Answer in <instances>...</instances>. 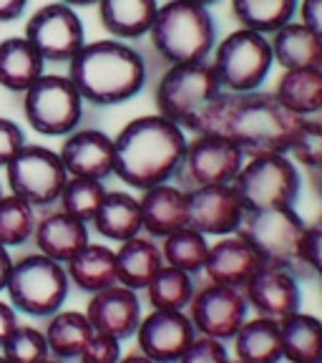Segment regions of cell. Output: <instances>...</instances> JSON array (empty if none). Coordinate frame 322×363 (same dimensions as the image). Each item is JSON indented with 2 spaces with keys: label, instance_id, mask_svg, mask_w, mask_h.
Segmentation results:
<instances>
[{
  "label": "cell",
  "instance_id": "obj_40",
  "mask_svg": "<svg viewBox=\"0 0 322 363\" xmlns=\"http://www.w3.org/2000/svg\"><path fill=\"white\" fill-rule=\"evenodd\" d=\"M229 351L222 340L209 338V335H197L189 343V348L181 353L176 363H229Z\"/></svg>",
  "mask_w": 322,
  "mask_h": 363
},
{
  "label": "cell",
  "instance_id": "obj_34",
  "mask_svg": "<svg viewBox=\"0 0 322 363\" xmlns=\"http://www.w3.org/2000/svg\"><path fill=\"white\" fill-rule=\"evenodd\" d=\"M144 293L151 311H187L189 303L194 301L197 285H194V275L164 262V267L154 275Z\"/></svg>",
  "mask_w": 322,
  "mask_h": 363
},
{
  "label": "cell",
  "instance_id": "obj_23",
  "mask_svg": "<svg viewBox=\"0 0 322 363\" xmlns=\"http://www.w3.org/2000/svg\"><path fill=\"white\" fill-rule=\"evenodd\" d=\"M159 0H98L96 11L103 30L116 40L149 35L159 11Z\"/></svg>",
  "mask_w": 322,
  "mask_h": 363
},
{
  "label": "cell",
  "instance_id": "obj_55",
  "mask_svg": "<svg viewBox=\"0 0 322 363\" xmlns=\"http://www.w3.org/2000/svg\"><path fill=\"white\" fill-rule=\"evenodd\" d=\"M3 194H6V192H3V184H0V197H3Z\"/></svg>",
  "mask_w": 322,
  "mask_h": 363
},
{
  "label": "cell",
  "instance_id": "obj_14",
  "mask_svg": "<svg viewBox=\"0 0 322 363\" xmlns=\"http://www.w3.org/2000/svg\"><path fill=\"white\" fill-rule=\"evenodd\" d=\"M187 311L197 335H209V338L226 343L237 335V330L247 320L249 306L242 290L207 283L194 293V301L189 303Z\"/></svg>",
  "mask_w": 322,
  "mask_h": 363
},
{
  "label": "cell",
  "instance_id": "obj_49",
  "mask_svg": "<svg viewBox=\"0 0 322 363\" xmlns=\"http://www.w3.org/2000/svg\"><path fill=\"white\" fill-rule=\"evenodd\" d=\"M310 182H312V189H315V194L322 199V167L315 172H310Z\"/></svg>",
  "mask_w": 322,
  "mask_h": 363
},
{
  "label": "cell",
  "instance_id": "obj_53",
  "mask_svg": "<svg viewBox=\"0 0 322 363\" xmlns=\"http://www.w3.org/2000/svg\"><path fill=\"white\" fill-rule=\"evenodd\" d=\"M0 363H11V361H8V358L3 356V353H0Z\"/></svg>",
  "mask_w": 322,
  "mask_h": 363
},
{
  "label": "cell",
  "instance_id": "obj_3",
  "mask_svg": "<svg viewBox=\"0 0 322 363\" xmlns=\"http://www.w3.org/2000/svg\"><path fill=\"white\" fill-rule=\"evenodd\" d=\"M68 79L91 106H119L146 86V61L129 40L103 38L86 45L68 61Z\"/></svg>",
  "mask_w": 322,
  "mask_h": 363
},
{
  "label": "cell",
  "instance_id": "obj_25",
  "mask_svg": "<svg viewBox=\"0 0 322 363\" xmlns=\"http://www.w3.org/2000/svg\"><path fill=\"white\" fill-rule=\"evenodd\" d=\"M267 38L272 45V58L282 71L322 66V38L297 18L284 23L282 28H277Z\"/></svg>",
  "mask_w": 322,
  "mask_h": 363
},
{
  "label": "cell",
  "instance_id": "obj_38",
  "mask_svg": "<svg viewBox=\"0 0 322 363\" xmlns=\"http://www.w3.org/2000/svg\"><path fill=\"white\" fill-rule=\"evenodd\" d=\"M287 157L294 164L307 172H315L322 167V121L302 119L292 142H289Z\"/></svg>",
  "mask_w": 322,
  "mask_h": 363
},
{
  "label": "cell",
  "instance_id": "obj_39",
  "mask_svg": "<svg viewBox=\"0 0 322 363\" xmlns=\"http://www.w3.org/2000/svg\"><path fill=\"white\" fill-rule=\"evenodd\" d=\"M3 356L11 363H43L45 358H51V351H48L43 330L18 323L3 343Z\"/></svg>",
  "mask_w": 322,
  "mask_h": 363
},
{
  "label": "cell",
  "instance_id": "obj_44",
  "mask_svg": "<svg viewBox=\"0 0 322 363\" xmlns=\"http://www.w3.org/2000/svg\"><path fill=\"white\" fill-rule=\"evenodd\" d=\"M297 21H302L312 33L322 38V0H300L297 3Z\"/></svg>",
  "mask_w": 322,
  "mask_h": 363
},
{
  "label": "cell",
  "instance_id": "obj_18",
  "mask_svg": "<svg viewBox=\"0 0 322 363\" xmlns=\"http://www.w3.org/2000/svg\"><path fill=\"white\" fill-rule=\"evenodd\" d=\"M262 267H265V260L252 247V242L234 233L226 238H217V242L209 245V255H207L202 272L209 283L242 290Z\"/></svg>",
  "mask_w": 322,
  "mask_h": 363
},
{
  "label": "cell",
  "instance_id": "obj_43",
  "mask_svg": "<svg viewBox=\"0 0 322 363\" xmlns=\"http://www.w3.org/2000/svg\"><path fill=\"white\" fill-rule=\"evenodd\" d=\"M307 267L312 278L322 280V215L307 225Z\"/></svg>",
  "mask_w": 322,
  "mask_h": 363
},
{
  "label": "cell",
  "instance_id": "obj_17",
  "mask_svg": "<svg viewBox=\"0 0 322 363\" xmlns=\"http://www.w3.org/2000/svg\"><path fill=\"white\" fill-rule=\"evenodd\" d=\"M58 157L68 177L106 182L108 177H113V164H116L113 136L101 129H76L63 136Z\"/></svg>",
  "mask_w": 322,
  "mask_h": 363
},
{
  "label": "cell",
  "instance_id": "obj_48",
  "mask_svg": "<svg viewBox=\"0 0 322 363\" xmlns=\"http://www.w3.org/2000/svg\"><path fill=\"white\" fill-rule=\"evenodd\" d=\"M119 363H156V361H151V358L139 351V353H129V356H121Z\"/></svg>",
  "mask_w": 322,
  "mask_h": 363
},
{
  "label": "cell",
  "instance_id": "obj_9",
  "mask_svg": "<svg viewBox=\"0 0 322 363\" xmlns=\"http://www.w3.org/2000/svg\"><path fill=\"white\" fill-rule=\"evenodd\" d=\"M209 63L219 79L222 91H257L270 76L272 58L270 38L249 28H237L217 40Z\"/></svg>",
  "mask_w": 322,
  "mask_h": 363
},
{
  "label": "cell",
  "instance_id": "obj_22",
  "mask_svg": "<svg viewBox=\"0 0 322 363\" xmlns=\"http://www.w3.org/2000/svg\"><path fill=\"white\" fill-rule=\"evenodd\" d=\"M33 242L40 255L66 265L71 257H76L91 242L88 225L58 207V210L38 217L33 230Z\"/></svg>",
  "mask_w": 322,
  "mask_h": 363
},
{
  "label": "cell",
  "instance_id": "obj_41",
  "mask_svg": "<svg viewBox=\"0 0 322 363\" xmlns=\"http://www.w3.org/2000/svg\"><path fill=\"white\" fill-rule=\"evenodd\" d=\"M119 358H121V340L103 333H93V338L81 351L79 363H119Z\"/></svg>",
  "mask_w": 322,
  "mask_h": 363
},
{
  "label": "cell",
  "instance_id": "obj_6",
  "mask_svg": "<svg viewBox=\"0 0 322 363\" xmlns=\"http://www.w3.org/2000/svg\"><path fill=\"white\" fill-rule=\"evenodd\" d=\"M219 94V79L209 61L171 63L159 76L154 101H156V113L174 121L187 134H194L202 116Z\"/></svg>",
  "mask_w": 322,
  "mask_h": 363
},
{
  "label": "cell",
  "instance_id": "obj_57",
  "mask_svg": "<svg viewBox=\"0 0 322 363\" xmlns=\"http://www.w3.org/2000/svg\"><path fill=\"white\" fill-rule=\"evenodd\" d=\"M320 121H322V113H320Z\"/></svg>",
  "mask_w": 322,
  "mask_h": 363
},
{
  "label": "cell",
  "instance_id": "obj_19",
  "mask_svg": "<svg viewBox=\"0 0 322 363\" xmlns=\"http://www.w3.org/2000/svg\"><path fill=\"white\" fill-rule=\"evenodd\" d=\"M84 313L96 333L111 335L116 340L134 338L136 328H139L144 318L139 293L131 288H124L119 283L91 295Z\"/></svg>",
  "mask_w": 322,
  "mask_h": 363
},
{
  "label": "cell",
  "instance_id": "obj_20",
  "mask_svg": "<svg viewBox=\"0 0 322 363\" xmlns=\"http://www.w3.org/2000/svg\"><path fill=\"white\" fill-rule=\"evenodd\" d=\"M244 301L257 315L272 318V320H282L300 311L302 293L300 280L292 272L280 270V267L265 265L255 278L242 288Z\"/></svg>",
  "mask_w": 322,
  "mask_h": 363
},
{
  "label": "cell",
  "instance_id": "obj_37",
  "mask_svg": "<svg viewBox=\"0 0 322 363\" xmlns=\"http://www.w3.org/2000/svg\"><path fill=\"white\" fill-rule=\"evenodd\" d=\"M35 222H38L35 207L23 202L16 194H3L0 197V245L6 250L30 242Z\"/></svg>",
  "mask_w": 322,
  "mask_h": 363
},
{
  "label": "cell",
  "instance_id": "obj_30",
  "mask_svg": "<svg viewBox=\"0 0 322 363\" xmlns=\"http://www.w3.org/2000/svg\"><path fill=\"white\" fill-rule=\"evenodd\" d=\"M234 358L242 363H280L282 361V335L280 320L247 318L234 335Z\"/></svg>",
  "mask_w": 322,
  "mask_h": 363
},
{
  "label": "cell",
  "instance_id": "obj_4",
  "mask_svg": "<svg viewBox=\"0 0 322 363\" xmlns=\"http://www.w3.org/2000/svg\"><path fill=\"white\" fill-rule=\"evenodd\" d=\"M149 35L156 53L169 66L209 61L217 45V26L209 8L189 0L161 3Z\"/></svg>",
  "mask_w": 322,
  "mask_h": 363
},
{
  "label": "cell",
  "instance_id": "obj_2",
  "mask_svg": "<svg viewBox=\"0 0 322 363\" xmlns=\"http://www.w3.org/2000/svg\"><path fill=\"white\" fill-rule=\"evenodd\" d=\"M187 142V131L161 113L136 116L113 136V177L139 192L171 182L179 172Z\"/></svg>",
  "mask_w": 322,
  "mask_h": 363
},
{
  "label": "cell",
  "instance_id": "obj_32",
  "mask_svg": "<svg viewBox=\"0 0 322 363\" xmlns=\"http://www.w3.org/2000/svg\"><path fill=\"white\" fill-rule=\"evenodd\" d=\"M282 358L289 363H310L322 353V320L310 313H292L280 320Z\"/></svg>",
  "mask_w": 322,
  "mask_h": 363
},
{
  "label": "cell",
  "instance_id": "obj_24",
  "mask_svg": "<svg viewBox=\"0 0 322 363\" xmlns=\"http://www.w3.org/2000/svg\"><path fill=\"white\" fill-rule=\"evenodd\" d=\"M161 267H164L161 245L149 235H136L116 247V275H119V285L124 288L139 293L151 283V278Z\"/></svg>",
  "mask_w": 322,
  "mask_h": 363
},
{
  "label": "cell",
  "instance_id": "obj_51",
  "mask_svg": "<svg viewBox=\"0 0 322 363\" xmlns=\"http://www.w3.org/2000/svg\"><path fill=\"white\" fill-rule=\"evenodd\" d=\"M189 3H197V6L212 8V6H217V3H219V0H189Z\"/></svg>",
  "mask_w": 322,
  "mask_h": 363
},
{
  "label": "cell",
  "instance_id": "obj_10",
  "mask_svg": "<svg viewBox=\"0 0 322 363\" xmlns=\"http://www.w3.org/2000/svg\"><path fill=\"white\" fill-rule=\"evenodd\" d=\"M23 96V116L40 136L63 139L79 129L86 101L63 74H43Z\"/></svg>",
  "mask_w": 322,
  "mask_h": 363
},
{
  "label": "cell",
  "instance_id": "obj_21",
  "mask_svg": "<svg viewBox=\"0 0 322 363\" xmlns=\"http://www.w3.org/2000/svg\"><path fill=\"white\" fill-rule=\"evenodd\" d=\"M139 207H142L144 235L154 240H164L166 235L189 225V194L174 182L144 189Z\"/></svg>",
  "mask_w": 322,
  "mask_h": 363
},
{
  "label": "cell",
  "instance_id": "obj_12",
  "mask_svg": "<svg viewBox=\"0 0 322 363\" xmlns=\"http://www.w3.org/2000/svg\"><path fill=\"white\" fill-rule=\"evenodd\" d=\"M244 159L247 157L242 154V149L224 136L192 134L174 179L184 189L232 184L242 169Z\"/></svg>",
  "mask_w": 322,
  "mask_h": 363
},
{
  "label": "cell",
  "instance_id": "obj_15",
  "mask_svg": "<svg viewBox=\"0 0 322 363\" xmlns=\"http://www.w3.org/2000/svg\"><path fill=\"white\" fill-rule=\"evenodd\" d=\"M189 194V227L207 238H226L239 233L244 222V204L239 202L232 184L194 187Z\"/></svg>",
  "mask_w": 322,
  "mask_h": 363
},
{
  "label": "cell",
  "instance_id": "obj_1",
  "mask_svg": "<svg viewBox=\"0 0 322 363\" xmlns=\"http://www.w3.org/2000/svg\"><path fill=\"white\" fill-rule=\"evenodd\" d=\"M300 116L277 101L272 91H222L194 134H217L242 149L244 157L287 154Z\"/></svg>",
  "mask_w": 322,
  "mask_h": 363
},
{
  "label": "cell",
  "instance_id": "obj_42",
  "mask_svg": "<svg viewBox=\"0 0 322 363\" xmlns=\"http://www.w3.org/2000/svg\"><path fill=\"white\" fill-rule=\"evenodd\" d=\"M25 131L16 124L13 119L0 116V169H6L8 162L25 147Z\"/></svg>",
  "mask_w": 322,
  "mask_h": 363
},
{
  "label": "cell",
  "instance_id": "obj_45",
  "mask_svg": "<svg viewBox=\"0 0 322 363\" xmlns=\"http://www.w3.org/2000/svg\"><path fill=\"white\" fill-rule=\"evenodd\" d=\"M16 325H18L16 308H13L11 303L0 301V348H3V343L8 340V335L16 330Z\"/></svg>",
  "mask_w": 322,
  "mask_h": 363
},
{
  "label": "cell",
  "instance_id": "obj_31",
  "mask_svg": "<svg viewBox=\"0 0 322 363\" xmlns=\"http://www.w3.org/2000/svg\"><path fill=\"white\" fill-rule=\"evenodd\" d=\"M93 325L81 311H58L48 315L45 323V343L48 351L58 361H79L81 351L86 348L91 338H93Z\"/></svg>",
  "mask_w": 322,
  "mask_h": 363
},
{
  "label": "cell",
  "instance_id": "obj_33",
  "mask_svg": "<svg viewBox=\"0 0 322 363\" xmlns=\"http://www.w3.org/2000/svg\"><path fill=\"white\" fill-rule=\"evenodd\" d=\"M297 3L300 0H229V11L239 28L272 35L284 23L297 18Z\"/></svg>",
  "mask_w": 322,
  "mask_h": 363
},
{
  "label": "cell",
  "instance_id": "obj_35",
  "mask_svg": "<svg viewBox=\"0 0 322 363\" xmlns=\"http://www.w3.org/2000/svg\"><path fill=\"white\" fill-rule=\"evenodd\" d=\"M159 245H161V255H164L166 265L179 267L189 275H197V272L204 270L212 242L207 235L197 233L194 227L187 225L176 233L166 235L164 240H159Z\"/></svg>",
  "mask_w": 322,
  "mask_h": 363
},
{
  "label": "cell",
  "instance_id": "obj_8",
  "mask_svg": "<svg viewBox=\"0 0 322 363\" xmlns=\"http://www.w3.org/2000/svg\"><path fill=\"white\" fill-rule=\"evenodd\" d=\"M232 187L247 212L294 207L302 189L300 167L287 154L247 157Z\"/></svg>",
  "mask_w": 322,
  "mask_h": 363
},
{
  "label": "cell",
  "instance_id": "obj_13",
  "mask_svg": "<svg viewBox=\"0 0 322 363\" xmlns=\"http://www.w3.org/2000/svg\"><path fill=\"white\" fill-rule=\"evenodd\" d=\"M23 35L45 63H68L86 45V28L79 11L58 0L30 13Z\"/></svg>",
  "mask_w": 322,
  "mask_h": 363
},
{
  "label": "cell",
  "instance_id": "obj_52",
  "mask_svg": "<svg viewBox=\"0 0 322 363\" xmlns=\"http://www.w3.org/2000/svg\"><path fill=\"white\" fill-rule=\"evenodd\" d=\"M43 363H68V361H58V358H53V356H51V358H45Z\"/></svg>",
  "mask_w": 322,
  "mask_h": 363
},
{
  "label": "cell",
  "instance_id": "obj_58",
  "mask_svg": "<svg viewBox=\"0 0 322 363\" xmlns=\"http://www.w3.org/2000/svg\"><path fill=\"white\" fill-rule=\"evenodd\" d=\"M320 68H322V66H320Z\"/></svg>",
  "mask_w": 322,
  "mask_h": 363
},
{
  "label": "cell",
  "instance_id": "obj_47",
  "mask_svg": "<svg viewBox=\"0 0 322 363\" xmlns=\"http://www.w3.org/2000/svg\"><path fill=\"white\" fill-rule=\"evenodd\" d=\"M11 267H13L11 250H6V247H3V245H0V293L6 290L8 275H11Z\"/></svg>",
  "mask_w": 322,
  "mask_h": 363
},
{
  "label": "cell",
  "instance_id": "obj_16",
  "mask_svg": "<svg viewBox=\"0 0 322 363\" xmlns=\"http://www.w3.org/2000/svg\"><path fill=\"white\" fill-rule=\"evenodd\" d=\"M139 351L156 363H176L197 338L187 311H151L134 333Z\"/></svg>",
  "mask_w": 322,
  "mask_h": 363
},
{
  "label": "cell",
  "instance_id": "obj_27",
  "mask_svg": "<svg viewBox=\"0 0 322 363\" xmlns=\"http://www.w3.org/2000/svg\"><path fill=\"white\" fill-rule=\"evenodd\" d=\"M91 227L108 242H126L144 233L139 197L119 189H108Z\"/></svg>",
  "mask_w": 322,
  "mask_h": 363
},
{
  "label": "cell",
  "instance_id": "obj_11",
  "mask_svg": "<svg viewBox=\"0 0 322 363\" xmlns=\"http://www.w3.org/2000/svg\"><path fill=\"white\" fill-rule=\"evenodd\" d=\"M6 179L11 194L21 197L35 210H45L51 204H58L68 174L63 169L58 152L40 147V144H25L8 162Z\"/></svg>",
  "mask_w": 322,
  "mask_h": 363
},
{
  "label": "cell",
  "instance_id": "obj_46",
  "mask_svg": "<svg viewBox=\"0 0 322 363\" xmlns=\"http://www.w3.org/2000/svg\"><path fill=\"white\" fill-rule=\"evenodd\" d=\"M28 0H0V23H11L25 13Z\"/></svg>",
  "mask_w": 322,
  "mask_h": 363
},
{
  "label": "cell",
  "instance_id": "obj_7",
  "mask_svg": "<svg viewBox=\"0 0 322 363\" xmlns=\"http://www.w3.org/2000/svg\"><path fill=\"white\" fill-rule=\"evenodd\" d=\"M68 290L71 280L63 262L40 255L38 250L13 260L6 293L16 311L30 318H48L63 308Z\"/></svg>",
  "mask_w": 322,
  "mask_h": 363
},
{
  "label": "cell",
  "instance_id": "obj_5",
  "mask_svg": "<svg viewBox=\"0 0 322 363\" xmlns=\"http://www.w3.org/2000/svg\"><path fill=\"white\" fill-rule=\"evenodd\" d=\"M239 235L252 242L265 265L292 272L297 280L312 278L307 267V222L294 207L247 212Z\"/></svg>",
  "mask_w": 322,
  "mask_h": 363
},
{
  "label": "cell",
  "instance_id": "obj_50",
  "mask_svg": "<svg viewBox=\"0 0 322 363\" xmlns=\"http://www.w3.org/2000/svg\"><path fill=\"white\" fill-rule=\"evenodd\" d=\"M58 3H66V6H71V8H88V6H96L98 0H58Z\"/></svg>",
  "mask_w": 322,
  "mask_h": 363
},
{
  "label": "cell",
  "instance_id": "obj_56",
  "mask_svg": "<svg viewBox=\"0 0 322 363\" xmlns=\"http://www.w3.org/2000/svg\"><path fill=\"white\" fill-rule=\"evenodd\" d=\"M229 363H242V361H237V358H234V361H229Z\"/></svg>",
  "mask_w": 322,
  "mask_h": 363
},
{
  "label": "cell",
  "instance_id": "obj_26",
  "mask_svg": "<svg viewBox=\"0 0 322 363\" xmlns=\"http://www.w3.org/2000/svg\"><path fill=\"white\" fill-rule=\"evenodd\" d=\"M45 74V61L25 35L0 40V89L25 94Z\"/></svg>",
  "mask_w": 322,
  "mask_h": 363
},
{
  "label": "cell",
  "instance_id": "obj_36",
  "mask_svg": "<svg viewBox=\"0 0 322 363\" xmlns=\"http://www.w3.org/2000/svg\"><path fill=\"white\" fill-rule=\"evenodd\" d=\"M106 184L101 179H84V177H68L58 197V207L76 220L91 225L106 197Z\"/></svg>",
  "mask_w": 322,
  "mask_h": 363
},
{
  "label": "cell",
  "instance_id": "obj_29",
  "mask_svg": "<svg viewBox=\"0 0 322 363\" xmlns=\"http://www.w3.org/2000/svg\"><path fill=\"white\" fill-rule=\"evenodd\" d=\"M66 272L71 285L84 293L93 295L119 283L116 275V250L101 242H88L79 255L66 262Z\"/></svg>",
  "mask_w": 322,
  "mask_h": 363
},
{
  "label": "cell",
  "instance_id": "obj_54",
  "mask_svg": "<svg viewBox=\"0 0 322 363\" xmlns=\"http://www.w3.org/2000/svg\"><path fill=\"white\" fill-rule=\"evenodd\" d=\"M310 363H322V353H320V356L315 358V361H310Z\"/></svg>",
  "mask_w": 322,
  "mask_h": 363
},
{
  "label": "cell",
  "instance_id": "obj_28",
  "mask_svg": "<svg viewBox=\"0 0 322 363\" xmlns=\"http://www.w3.org/2000/svg\"><path fill=\"white\" fill-rule=\"evenodd\" d=\"M272 94L287 111L300 119H312L322 113V68H292L282 71Z\"/></svg>",
  "mask_w": 322,
  "mask_h": 363
}]
</instances>
